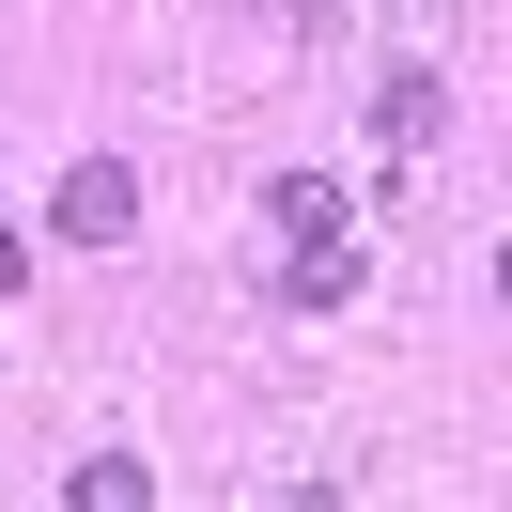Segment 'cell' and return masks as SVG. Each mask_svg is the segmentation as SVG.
Instances as JSON below:
<instances>
[{"instance_id": "cell-1", "label": "cell", "mask_w": 512, "mask_h": 512, "mask_svg": "<svg viewBox=\"0 0 512 512\" xmlns=\"http://www.w3.org/2000/svg\"><path fill=\"white\" fill-rule=\"evenodd\" d=\"M47 233H63V249H125V233H140V171L125 156H78L63 202H47Z\"/></svg>"}, {"instance_id": "cell-2", "label": "cell", "mask_w": 512, "mask_h": 512, "mask_svg": "<svg viewBox=\"0 0 512 512\" xmlns=\"http://www.w3.org/2000/svg\"><path fill=\"white\" fill-rule=\"evenodd\" d=\"M435 125H450V78H435V63H388V78H373V140H388V156H419Z\"/></svg>"}, {"instance_id": "cell-3", "label": "cell", "mask_w": 512, "mask_h": 512, "mask_svg": "<svg viewBox=\"0 0 512 512\" xmlns=\"http://www.w3.org/2000/svg\"><path fill=\"white\" fill-rule=\"evenodd\" d=\"M357 295V233H311V249H280V311H342Z\"/></svg>"}, {"instance_id": "cell-4", "label": "cell", "mask_w": 512, "mask_h": 512, "mask_svg": "<svg viewBox=\"0 0 512 512\" xmlns=\"http://www.w3.org/2000/svg\"><path fill=\"white\" fill-rule=\"evenodd\" d=\"M264 233H280V249H311V233H342V187H326V171H280V187H264Z\"/></svg>"}, {"instance_id": "cell-5", "label": "cell", "mask_w": 512, "mask_h": 512, "mask_svg": "<svg viewBox=\"0 0 512 512\" xmlns=\"http://www.w3.org/2000/svg\"><path fill=\"white\" fill-rule=\"evenodd\" d=\"M156 481H140V450H78L63 466V512H140Z\"/></svg>"}, {"instance_id": "cell-6", "label": "cell", "mask_w": 512, "mask_h": 512, "mask_svg": "<svg viewBox=\"0 0 512 512\" xmlns=\"http://www.w3.org/2000/svg\"><path fill=\"white\" fill-rule=\"evenodd\" d=\"M16 280H32V233H0V295H16Z\"/></svg>"}]
</instances>
